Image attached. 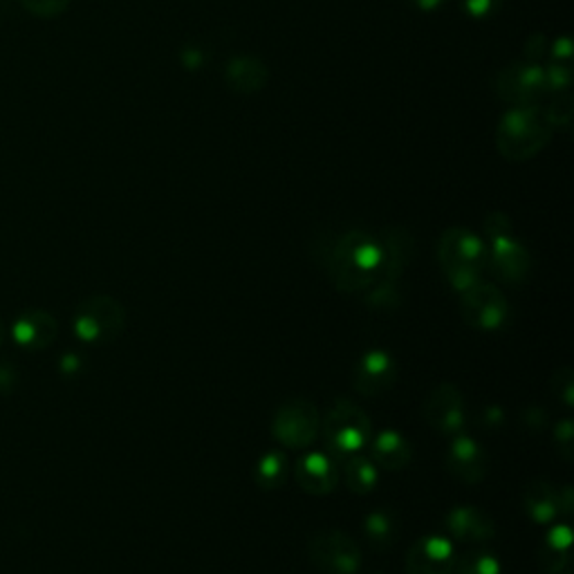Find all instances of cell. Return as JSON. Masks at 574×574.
Instances as JSON below:
<instances>
[{
    "label": "cell",
    "instance_id": "1",
    "mask_svg": "<svg viewBox=\"0 0 574 574\" xmlns=\"http://www.w3.org/2000/svg\"><path fill=\"white\" fill-rule=\"evenodd\" d=\"M330 281L348 292L369 290L378 281H395L413 256L410 243L386 229L380 236L363 229L324 234L315 251Z\"/></svg>",
    "mask_w": 574,
    "mask_h": 574
},
{
    "label": "cell",
    "instance_id": "2",
    "mask_svg": "<svg viewBox=\"0 0 574 574\" xmlns=\"http://www.w3.org/2000/svg\"><path fill=\"white\" fill-rule=\"evenodd\" d=\"M438 258L449 283L455 290L466 292L481 283V274L487 266V247L474 232L451 227L438 243Z\"/></svg>",
    "mask_w": 574,
    "mask_h": 574
},
{
    "label": "cell",
    "instance_id": "3",
    "mask_svg": "<svg viewBox=\"0 0 574 574\" xmlns=\"http://www.w3.org/2000/svg\"><path fill=\"white\" fill-rule=\"evenodd\" d=\"M552 122L539 106H514L505 113L498 126V150L511 162H524L548 144Z\"/></svg>",
    "mask_w": 574,
    "mask_h": 574
},
{
    "label": "cell",
    "instance_id": "4",
    "mask_svg": "<svg viewBox=\"0 0 574 574\" xmlns=\"http://www.w3.org/2000/svg\"><path fill=\"white\" fill-rule=\"evenodd\" d=\"M322 427L326 444L337 458L359 453L373 436L369 415L348 399H341L328 408Z\"/></svg>",
    "mask_w": 574,
    "mask_h": 574
},
{
    "label": "cell",
    "instance_id": "5",
    "mask_svg": "<svg viewBox=\"0 0 574 574\" xmlns=\"http://www.w3.org/2000/svg\"><path fill=\"white\" fill-rule=\"evenodd\" d=\"M72 326L77 337L88 344H109L124 333L126 309L113 296H88L75 309Z\"/></svg>",
    "mask_w": 574,
    "mask_h": 574
},
{
    "label": "cell",
    "instance_id": "6",
    "mask_svg": "<svg viewBox=\"0 0 574 574\" xmlns=\"http://www.w3.org/2000/svg\"><path fill=\"white\" fill-rule=\"evenodd\" d=\"M485 232L492 240V256H489L492 272L507 283L526 281L530 272V254L514 238L507 216L492 214L485 221Z\"/></svg>",
    "mask_w": 574,
    "mask_h": 574
},
{
    "label": "cell",
    "instance_id": "7",
    "mask_svg": "<svg viewBox=\"0 0 574 574\" xmlns=\"http://www.w3.org/2000/svg\"><path fill=\"white\" fill-rule=\"evenodd\" d=\"M322 429V415L317 406L307 399H292L283 404L272 423L274 438L288 449H303L315 442Z\"/></svg>",
    "mask_w": 574,
    "mask_h": 574
},
{
    "label": "cell",
    "instance_id": "8",
    "mask_svg": "<svg viewBox=\"0 0 574 574\" xmlns=\"http://www.w3.org/2000/svg\"><path fill=\"white\" fill-rule=\"evenodd\" d=\"M309 561L328 574H354L361 565V550L352 537L339 530L317 532L307 543Z\"/></svg>",
    "mask_w": 574,
    "mask_h": 574
},
{
    "label": "cell",
    "instance_id": "9",
    "mask_svg": "<svg viewBox=\"0 0 574 574\" xmlns=\"http://www.w3.org/2000/svg\"><path fill=\"white\" fill-rule=\"evenodd\" d=\"M462 315L472 328L483 333H496L505 326L509 317V305L498 288L479 283L462 292Z\"/></svg>",
    "mask_w": 574,
    "mask_h": 574
},
{
    "label": "cell",
    "instance_id": "10",
    "mask_svg": "<svg viewBox=\"0 0 574 574\" xmlns=\"http://www.w3.org/2000/svg\"><path fill=\"white\" fill-rule=\"evenodd\" d=\"M397 378V367L395 359L386 350H369L367 354H361L354 369V389L367 395L375 397L393 386Z\"/></svg>",
    "mask_w": 574,
    "mask_h": 574
},
{
    "label": "cell",
    "instance_id": "11",
    "mask_svg": "<svg viewBox=\"0 0 574 574\" xmlns=\"http://www.w3.org/2000/svg\"><path fill=\"white\" fill-rule=\"evenodd\" d=\"M449 472L462 483H481L487 476V453L485 449L469 436H455L447 451Z\"/></svg>",
    "mask_w": 574,
    "mask_h": 574
},
{
    "label": "cell",
    "instance_id": "12",
    "mask_svg": "<svg viewBox=\"0 0 574 574\" xmlns=\"http://www.w3.org/2000/svg\"><path fill=\"white\" fill-rule=\"evenodd\" d=\"M425 417L442 434H458L464 425V397L453 384H440L425 404Z\"/></svg>",
    "mask_w": 574,
    "mask_h": 574
},
{
    "label": "cell",
    "instance_id": "13",
    "mask_svg": "<svg viewBox=\"0 0 574 574\" xmlns=\"http://www.w3.org/2000/svg\"><path fill=\"white\" fill-rule=\"evenodd\" d=\"M453 563V548L444 537L423 539L406 556L408 574H451Z\"/></svg>",
    "mask_w": 574,
    "mask_h": 574
},
{
    "label": "cell",
    "instance_id": "14",
    "mask_svg": "<svg viewBox=\"0 0 574 574\" xmlns=\"http://www.w3.org/2000/svg\"><path fill=\"white\" fill-rule=\"evenodd\" d=\"M12 335L16 344L27 350H45L55 344L59 324L47 309H27L14 322Z\"/></svg>",
    "mask_w": 574,
    "mask_h": 574
},
{
    "label": "cell",
    "instance_id": "15",
    "mask_svg": "<svg viewBox=\"0 0 574 574\" xmlns=\"http://www.w3.org/2000/svg\"><path fill=\"white\" fill-rule=\"evenodd\" d=\"M299 485L315 496H326L337 487L339 466L326 453H307L296 462Z\"/></svg>",
    "mask_w": 574,
    "mask_h": 574
},
{
    "label": "cell",
    "instance_id": "16",
    "mask_svg": "<svg viewBox=\"0 0 574 574\" xmlns=\"http://www.w3.org/2000/svg\"><path fill=\"white\" fill-rule=\"evenodd\" d=\"M548 92L545 83V70L539 66H516L505 75L503 83V94L514 101L516 106H534V99Z\"/></svg>",
    "mask_w": 574,
    "mask_h": 574
},
{
    "label": "cell",
    "instance_id": "17",
    "mask_svg": "<svg viewBox=\"0 0 574 574\" xmlns=\"http://www.w3.org/2000/svg\"><path fill=\"white\" fill-rule=\"evenodd\" d=\"M449 532L464 543H483L494 537L492 518L476 507H455L447 516Z\"/></svg>",
    "mask_w": 574,
    "mask_h": 574
},
{
    "label": "cell",
    "instance_id": "18",
    "mask_svg": "<svg viewBox=\"0 0 574 574\" xmlns=\"http://www.w3.org/2000/svg\"><path fill=\"white\" fill-rule=\"evenodd\" d=\"M413 458V449L408 440L397 434V431H382L373 440V462L382 469H389V472H399Z\"/></svg>",
    "mask_w": 574,
    "mask_h": 574
},
{
    "label": "cell",
    "instance_id": "19",
    "mask_svg": "<svg viewBox=\"0 0 574 574\" xmlns=\"http://www.w3.org/2000/svg\"><path fill=\"white\" fill-rule=\"evenodd\" d=\"M524 503L534 524H541V526L552 524V520L561 514L559 492L552 489L545 481L528 483V487L524 492Z\"/></svg>",
    "mask_w": 574,
    "mask_h": 574
},
{
    "label": "cell",
    "instance_id": "20",
    "mask_svg": "<svg viewBox=\"0 0 574 574\" xmlns=\"http://www.w3.org/2000/svg\"><path fill=\"white\" fill-rule=\"evenodd\" d=\"M225 79L236 92H258L268 81V70L256 57H236L227 64Z\"/></svg>",
    "mask_w": 574,
    "mask_h": 574
},
{
    "label": "cell",
    "instance_id": "21",
    "mask_svg": "<svg viewBox=\"0 0 574 574\" xmlns=\"http://www.w3.org/2000/svg\"><path fill=\"white\" fill-rule=\"evenodd\" d=\"M344 481L354 494H371L380 483L378 464L361 453L348 455L344 458Z\"/></svg>",
    "mask_w": 574,
    "mask_h": 574
},
{
    "label": "cell",
    "instance_id": "22",
    "mask_svg": "<svg viewBox=\"0 0 574 574\" xmlns=\"http://www.w3.org/2000/svg\"><path fill=\"white\" fill-rule=\"evenodd\" d=\"M397 518L386 509H375L363 524V534L375 550H389L397 541Z\"/></svg>",
    "mask_w": 574,
    "mask_h": 574
},
{
    "label": "cell",
    "instance_id": "23",
    "mask_svg": "<svg viewBox=\"0 0 574 574\" xmlns=\"http://www.w3.org/2000/svg\"><path fill=\"white\" fill-rule=\"evenodd\" d=\"M288 458L281 451H270L256 464V485L260 489H279L288 479Z\"/></svg>",
    "mask_w": 574,
    "mask_h": 574
},
{
    "label": "cell",
    "instance_id": "24",
    "mask_svg": "<svg viewBox=\"0 0 574 574\" xmlns=\"http://www.w3.org/2000/svg\"><path fill=\"white\" fill-rule=\"evenodd\" d=\"M451 574H500L498 559L485 550H469L453 563Z\"/></svg>",
    "mask_w": 574,
    "mask_h": 574
},
{
    "label": "cell",
    "instance_id": "25",
    "mask_svg": "<svg viewBox=\"0 0 574 574\" xmlns=\"http://www.w3.org/2000/svg\"><path fill=\"white\" fill-rule=\"evenodd\" d=\"M539 563L545 574H567L570 572V550H559L552 545H543L539 552Z\"/></svg>",
    "mask_w": 574,
    "mask_h": 574
},
{
    "label": "cell",
    "instance_id": "26",
    "mask_svg": "<svg viewBox=\"0 0 574 574\" xmlns=\"http://www.w3.org/2000/svg\"><path fill=\"white\" fill-rule=\"evenodd\" d=\"M21 5L34 16L55 19L68 10L70 0H21Z\"/></svg>",
    "mask_w": 574,
    "mask_h": 574
},
{
    "label": "cell",
    "instance_id": "27",
    "mask_svg": "<svg viewBox=\"0 0 574 574\" xmlns=\"http://www.w3.org/2000/svg\"><path fill=\"white\" fill-rule=\"evenodd\" d=\"M572 420H567V417H565V420H561L559 425H556V429H554V438H556V449L561 451V455L565 458V460H570L572 458Z\"/></svg>",
    "mask_w": 574,
    "mask_h": 574
},
{
    "label": "cell",
    "instance_id": "28",
    "mask_svg": "<svg viewBox=\"0 0 574 574\" xmlns=\"http://www.w3.org/2000/svg\"><path fill=\"white\" fill-rule=\"evenodd\" d=\"M500 3L503 0H464V10L476 19H487Z\"/></svg>",
    "mask_w": 574,
    "mask_h": 574
},
{
    "label": "cell",
    "instance_id": "29",
    "mask_svg": "<svg viewBox=\"0 0 574 574\" xmlns=\"http://www.w3.org/2000/svg\"><path fill=\"white\" fill-rule=\"evenodd\" d=\"M19 386V369L14 363H0V393L8 395Z\"/></svg>",
    "mask_w": 574,
    "mask_h": 574
},
{
    "label": "cell",
    "instance_id": "30",
    "mask_svg": "<svg viewBox=\"0 0 574 574\" xmlns=\"http://www.w3.org/2000/svg\"><path fill=\"white\" fill-rule=\"evenodd\" d=\"M572 384H574V380H572V371L570 369H563L559 375H556V395L561 397V402L565 404V406H572Z\"/></svg>",
    "mask_w": 574,
    "mask_h": 574
},
{
    "label": "cell",
    "instance_id": "31",
    "mask_svg": "<svg viewBox=\"0 0 574 574\" xmlns=\"http://www.w3.org/2000/svg\"><path fill=\"white\" fill-rule=\"evenodd\" d=\"M410 3H413V5H417V8H420V10H436V8L444 5L447 0H410Z\"/></svg>",
    "mask_w": 574,
    "mask_h": 574
},
{
    "label": "cell",
    "instance_id": "32",
    "mask_svg": "<svg viewBox=\"0 0 574 574\" xmlns=\"http://www.w3.org/2000/svg\"><path fill=\"white\" fill-rule=\"evenodd\" d=\"M5 339H8V328H5L3 319H0V346H3V344H5Z\"/></svg>",
    "mask_w": 574,
    "mask_h": 574
}]
</instances>
